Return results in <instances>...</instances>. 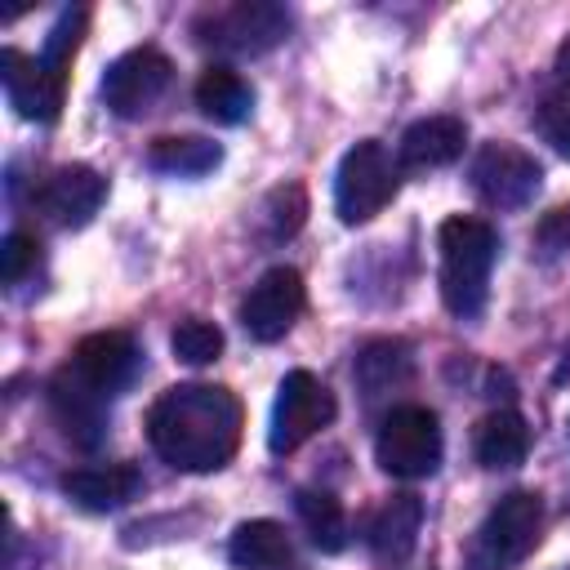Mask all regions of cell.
<instances>
[{
	"mask_svg": "<svg viewBox=\"0 0 570 570\" xmlns=\"http://www.w3.org/2000/svg\"><path fill=\"white\" fill-rule=\"evenodd\" d=\"M240 432L245 410L218 383H178L147 410V441L178 472H218L240 450Z\"/></svg>",
	"mask_w": 570,
	"mask_h": 570,
	"instance_id": "1",
	"label": "cell"
},
{
	"mask_svg": "<svg viewBox=\"0 0 570 570\" xmlns=\"http://www.w3.org/2000/svg\"><path fill=\"white\" fill-rule=\"evenodd\" d=\"M441 249V298L454 316H476L490 294V267L499 254V232L485 218L454 214L436 232Z\"/></svg>",
	"mask_w": 570,
	"mask_h": 570,
	"instance_id": "2",
	"label": "cell"
},
{
	"mask_svg": "<svg viewBox=\"0 0 570 570\" xmlns=\"http://www.w3.org/2000/svg\"><path fill=\"white\" fill-rule=\"evenodd\" d=\"M539 530H543L539 494H530V490L503 494L476 525V534L463 552V570H512L517 561H525L534 552Z\"/></svg>",
	"mask_w": 570,
	"mask_h": 570,
	"instance_id": "3",
	"label": "cell"
},
{
	"mask_svg": "<svg viewBox=\"0 0 570 570\" xmlns=\"http://www.w3.org/2000/svg\"><path fill=\"white\" fill-rule=\"evenodd\" d=\"M374 459L387 476L419 481L441 468V423L428 405H396L379 436H374Z\"/></svg>",
	"mask_w": 570,
	"mask_h": 570,
	"instance_id": "4",
	"label": "cell"
},
{
	"mask_svg": "<svg viewBox=\"0 0 570 570\" xmlns=\"http://www.w3.org/2000/svg\"><path fill=\"white\" fill-rule=\"evenodd\" d=\"M392 196H396V165H392V156L374 138L356 142L343 156L338 174H334V209H338V218L347 227L370 223L374 214L387 209Z\"/></svg>",
	"mask_w": 570,
	"mask_h": 570,
	"instance_id": "5",
	"label": "cell"
},
{
	"mask_svg": "<svg viewBox=\"0 0 570 570\" xmlns=\"http://www.w3.org/2000/svg\"><path fill=\"white\" fill-rule=\"evenodd\" d=\"M330 423H334V392L316 374L289 370L276 387V401H272V423H267L272 454H294L298 445H307Z\"/></svg>",
	"mask_w": 570,
	"mask_h": 570,
	"instance_id": "6",
	"label": "cell"
},
{
	"mask_svg": "<svg viewBox=\"0 0 570 570\" xmlns=\"http://www.w3.org/2000/svg\"><path fill=\"white\" fill-rule=\"evenodd\" d=\"M169 80H174V62L160 49L142 45V49L120 53L107 67V76H102V102L120 120H134V116H142V111H151L160 102V94L169 89Z\"/></svg>",
	"mask_w": 570,
	"mask_h": 570,
	"instance_id": "7",
	"label": "cell"
},
{
	"mask_svg": "<svg viewBox=\"0 0 570 570\" xmlns=\"http://www.w3.org/2000/svg\"><path fill=\"white\" fill-rule=\"evenodd\" d=\"M196 31L205 45L245 58V53H267L272 45H281L289 31V13L281 4H267V0H240L232 9L209 13Z\"/></svg>",
	"mask_w": 570,
	"mask_h": 570,
	"instance_id": "8",
	"label": "cell"
},
{
	"mask_svg": "<svg viewBox=\"0 0 570 570\" xmlns=\"http://www.w3.org/2000/svg\"><path fill=\"white\" fill-rule=\"evenodd\" d=\"M539 160L517 142H485L472 160V187L490 209H521L539 191Z\"/></svg>",
	"mask_w": 570,
	"mask_h": 570,
	"instance_id": "9",
	"label": "cell"
},
{
	"mask_svg": "<svg viewBox=\"0 0 570 570\" xmlns=\"http://www.w3.org/2000/svg\"><path fill=\"white\" fill-rule=\"evenodd\" d=\"M0 85L13 102V111L22 120H40L53 125L62 116L67 102V76H58L40 53H22V49H0Z\"/></svg>",
	"mask_w": 570,
	"mask_h": 570,
	"instance_id": "10",
	"label": "cell"
},
{
	"mask_svg": "<svg viewBox=\"0 0 570 570\" xmlns=\"http://www.w3.org/2000/svg\"><path fill=\"white\" fill-rule=\"evenodd\" d=\"M303 303H307L303 276H298L294 267H267V272L249 285V294H245V303H240V325H245L249 338L276 343V338H285L289 325L298 321Z\"/></svg>",
	"mask_w": 570,
	"mask_h": 570,
	"instance_id": "11",
	"label": "cell"
},
{
	"mask_svg": "<svg viewBox=\"0 0 570 570\" xmlns=\"http://www.w3.org/2000/svg\"><path fill=\"white\" fill-rule=\"evenodd\" d=\"M76 383H85L89 392H98L102 401H111L138 370V343L125 330H98L85 334L71 352V361L62 365Z\"/></svg>",
	"mask_w": 570,
	"mask_h": 570,
	"instance_id": "12",
	"label": "cell"
},
{
	"mask_svg": "<svg viewBox=\"0 0 570 570\" xmlns=\"http://www.w3.org/2000/svg\"><path fill=\"white\" fill-rule=\"evenodd\" d=\"M107 200V178L89 165H62L53 169L40 191H36V205L58 223V227H85Z\"/></svg>",
	"mask_w": 570,
	"mask_h": 570,
	"instance_id": "13",
	"label": "cell"
},
{
	"mask_svg": "<svg viewBox=\"0 0 570 570\" xmlns=\"http://www.w3.org/2000/svg\"><path fill=\"white\" fill-rule=\"evenodd\" d=\"M419 525H423V503L414 494L383 499V508L365 525V543H370L374 561L379 566H405L414 543H419Z\"/></svg>",
	"mask_w": 570,
	"mask_h": 570,
	"instance_id": "14",
	"label": "cell"
},
{
	"mask_svg": "<svg viewBox=\"0 0 570 570\" xmlns=\"http://www.w3.org/2000/svg\"><path fill=\"white\" fill-rule=\"evenodd\" d=\"M142 476L134 463H98V468H76L62 476V494L85 508V512H111L138 494Z\"/></svg>",
	"mask_w": 570,
	"mask_h": 570,
	"instance_id": "15",
	"label": "cell"
},
{
	"mask_svg": "<svg viewBox=\"0 0 570 570\" xmlns=\"http://www.w3.org/2000/svg\"><path fill=\"white\" fill-rule=\"evenodd\" d=\"M468 125L459 116H423L401 134V165L405 169H441L463 156Z\"/></svg>",
	"mask_w": 570,
	"mask_h": 570,
	"instance_id": "16",
	"label": "cell"
},
{
	"mask_svg": "<svg viewBox=\"0 0 570 570\" xmlns=\"http://www.w3.org/2000/svg\"><path fill=\"white\" fill-rule=\"evenodd\" d=\"M49 401H53V414H58L62 432H67L76 445L94 450V445L102 441V432H107V401H102L98 392H89V387L76 383L67 370H58V379H53V387H49Z\"/></svg>",
	"mask_w": 570,
	"mask_h": 570,
	"instance_id": "17",
	"label": "cell"
},
{
	"mask_svg": "<svg viewBox=\"0 0 570 570\" xmlns=\"http://www.w3.org/2000/svg\"><path fill=\"white\" fill-rule=\"evenodd\" d=\"M472 450H476V463L481 468H517L530 450V428L517 410H490L481 423H476V436H472Z\"/></svg>",
	"mask_w": 570,
	"mask_h": 570,
	"instance_id": "18",
	"label": "cell"
},
{
	"mask_svg": "<svg viewBox=\"0 0 570 570\" xmlns=\"http://www.w3.org/2000/svg\"><path fill=\"white\" fill-rule=\"evenodd\" d=\"M196 107L214 120V125H240L254 111V89L240 80V71L214 62L200 71L196 80Z\"/></svg>",
	"mask_w": 570,
	"mask_h": 570,
	"instance_id": "19",
	"label": "cell"
},
{
	"mask_svg": "<svg viewBox=\"0 0 570 570\" xmlns=\"http://www.w3.org/2000/svg\"><path fill=\"white\" fill-rule=\"evenodd\" d=\"M227 557H232V566H240V570H276V566L289 561V534H285L281 521H267V517L240 521V525L232 530Z\"/></svg>",
	"mask_w": 570,
	"mask_h": 570,
	"instance_id": "20",
	"label": "cell"
},
{
	"mask_svg": "<svg viewBox=\"0 0 570 570\" xmlns=\"http://www.w3.org/2000/svg\"><path fill=\"white\" fill-rule=\"evenodd\" d=\"M298 521L307 530V539L321 552H343L347 548V512L330 490H298Z\"/></svg>",
	"mask_w": 570,
	"mask_h": 570,
	"instance_id": "21",
	"label": "cell"
},
{
	"mask_svg": "<svg viewBox=\"0 0 570 570\" xmlns=\"http://www.w3.org/2000/svg\"><path fill=\"white\" fill-rule=\"evenodd\" d=\"M147 160H151V169H165V174H178V178H196V174H209L223 160V147L209 142V138H196V134L156 138Z\"/></svg>",
	"mask_w": 570,
	"mask_h": 570,
	"instance_id": "22",
	"label": "cell"
},
{
	"mask_svg": "<svg viewBox=\"0 0 570 570\" xmlns=\"http://www.w3.org/2000/svg\"><path fill=\"white\" fill-rule=\"evenodd\" d=\"M405 374H410V352H405V343H396V338H374V343H365L361 356H356V379H361L365 396L387 392V387L401 383Z\"/></svg>",
	"mask_w": 570,
	"mask_h": 570,
	"instance_id": "23",
	"label": "cell"
},
{
	"mask_svg": "<svg viewBox=\"0 0 570 570\" xmlns=\"http://www.w3.org/2000/svg\"><path fill=\"white\" fill-rule=\"evenodd\" d=\"M169 347H174V356L187 361V365H209V361L223 356V330H218L214 321H205V316H187V321L174 325Z\"/></svg>",
	"mask_w": 570,
	"mask_h": 570,
	"instance_id": "24",
	"label": "cell"
},
{
	"mask_svg": "<svg viewBox=\"0 0 570 570\" xmlns=\"http://www.w3.org/2000/svg\"><path fill=\"white\" fill-rule=\"evenodd\" d=\"M85 22H89V13H85V9H67V13L58 18V27L49 31V40H45L40 58H45L58 76H67V71H71V58H76V49H80Z\"/></svg>",
	"mask_w": 570,
	"mask_h": 570,
	"instance_id": "25",
	"label": "cell"
},
{
	"mask_svg": "<svg viewBox=\"0 0 570 570\" xmlns=\"http://www.w3.org/2000/svg\"><path fill=\"white\" fill-rule=\"evenodd\" d=\"M303 214H307V191L303 183H285L267 196V227L272 236H294L303 227Z\"/></svg>",
	"mask_w": 570,
	"mask_h": 570,
	"instance_id": "26",
	"label": "cell"
},
{
	"mask_svg": "<svg viewBox=\"0 0 570 570\" xmlns=\"http://www.w3.org/2000/svg\"><path fill=\"white\" fill-rule=\"evenodd\" d=\"M534 120H539V134H543L561 156H570V94H566V89H552V94L539 102Z\"/></svg>",
	"mask_w": 570,
	"mask_h": 570,
	"instance_id": "27",
	"label": "cell"
},
{
	"mask_svg": "<svg viewBox=\"0 0 570 570\" xmlns=\"http://www.w3.org/2000/svg\"><path fill=\"white\" fill-rule=\"evenodd\" d=\"M36 263H40V245H36V236H27V232H9L4 245H0V281H4V285H18Z\"/></svg>",
	"mask_w": 570,
	"mask_h": 570,
	"instance_id": "28",
	"label": "cell"
},
{
	"mask_svg": "<svg viewBox=\"0 0 570 570\" xmlns=\"http://www.w3.org/2000/svg\"><path fill=\"white\" fill-rule=\"evenodd\" d=\"M539 245L548 249V254H561V249H570V205H561V209H552V214H543V223H539Z\"/></svg>",
	"mask_w": 570,
	"mask_h": 570,
	"instance_id": "29",
	"label": "cell"
},
{
	"mask_svg": "<svg viewBox=\"0 0 570 570\" xmlns=\"http://www.w3.org/2000/svg\"><path fill=\"white\" fill-rule=\"evenodd\" d=\"M552 71H557V80H561V89L570 94V36L557 45V62H552Z\"/></svg>",
	"mask_w": 570,
	"mask_h": 570,
	"instance_id": "30",
	"label": "cell"
}]
</instances>
